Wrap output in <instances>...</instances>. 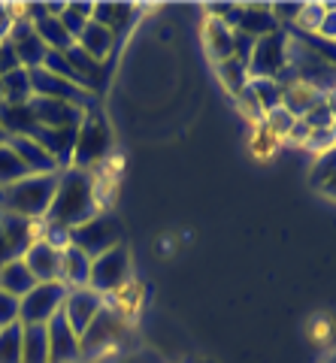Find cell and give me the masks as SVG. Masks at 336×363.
Masks as SVG:
<instances>
[{
  "label": "cell",
  "instance_id": "1",
  "mask_svg": "<svg viewBox=\"0 0 336 363\" xmlns=\"http://www.w3.org/2000/svg\"><path fill=\"white\" fill-rule=\"evenodd\" d=\"M100 209H103V203H100L97 176L88 173V169L67 167L58 173V188H55L49 215L43 221L73 230V227L85 224L88 218H94Z\"/></svg>",
  "mask_w": 336,
  "mask_h": 363
},
{
  "label": "cell",
  "instance_id": "2",
  "mask_svg": "<svg viewBox=\"0 0 336 363\" xmlns=\"http://www.w3.org/2000/svg\"><path fill=\"white\" fill-rule=\"evenodd\" d=\"M55 188H58V173L25 176L13 185L0 188V212L18 215V218L28 221H43L49 215Z\"/></svg>",
  "mask_w": 336,
  "mask_h": 363
},
{
  "label": "cell",
  "instance_id": "3",
  "mask_svg": "<svg viewBox=\"0 0 336 363\" xmlns=\"http://www.w3.org/2000/svg\"><path fill=\"white\" fill-rule=\"evenodd\" d=\"M109 149H112V128H109V121H106L103 112L94 106V109L85 112V118L79 124L70 167L88 169V173H91L97 164H103V157L109 155Z\"/></svg>",
  "mask_w": 336,
  "mask_h": 363
},
{
  "label": "cell",
  "instance_id": "4",
  "mask_svg": "<svg viewBox=\"0 0 336 363\" xmlns=\"http://www.w3.org/2000/svg\"><path fill=\"white\" fill-rule=\"evenodd\" d=\"M128 327H130L128 312H121L112 303H106L103 309L97 312L94 321L85 327V333L79 336L82 357H97V354H103V351L116 348L118 342H125Z\"/></svg>",
  "mask_w": 336,
  "mask_h": 363
},
{
  "label": "cell",
  "instance_id": "5",
  "mask_svg": "<svg viewBox=\"0 0 336 363\" xmlns=\"http://www.w3.org/2000/svg\"><path fill=\"white\" fill-rule=\"evenodd\" d=\"M125 242V230H121L118 218L106 209H100L94 218H88L85 224L73 227L70 230V245H76L82 255L88 257H100L103 252H109V248H116Z\"/></svg>",
  "mask_w": 336,
  "mask_h": 363
},
{
  "label": "cell",
  "instance_id": "6",
  "mask_svg": "<svg viewBox=\"0 0 336 363\" xmlns=\"http://www.w3.org/2000/svg\"><path fill=\"white\" fill-rule=\"evenodd\" d=\"M130 269H133V260H130V248L121 242L116 248H109L100 257L91 260V272H88V288L97 291L100 297H112L118 294L121 288L130 285Z\"/></svg>",
  "mask_w": 336,
  "mask_h": 363
},
{
  "label": "cell",
  "instance_id": "7",
  "mask_svg": "<svg viewBox=\"0 0 336 363\" xmlns=\"http://www.w3.org/2000/svg\"><path fill=\"white\" fill-rule=\"evenodd\" d=\"M67 288L61 281H37L28 297L18 300V324L21 327H46L64 309Z\"/></svg>",
  "mask_w": 336,
  "mask_h": 363
},
{
  "label": "cell",
  "instance_id": "8",
  "mask_svg": "<svg viewBox=\"0 0 336 363\" xmlns=\"http://www.w3.org/2000/svg\"><path fill=\"white\" fill-rule=\"evenodd\" d=\"M40 240V221H28L18 215L0 212V269L9 260L25 257V252Z\"/></svg>",
  "mask_w": 336,
  "mask_h": 363
},
{
  "label": "cell",
  "instance_id": "9",
  "mask_svg": "<svg viewBox=\"0 0 336 363\" xmlns=\"http://www.w3.org/2000/svg\"><path fill=\"white\" fill-rule=\"evenodd\" d=\"M30 88H33V97H49V100H64V104H73L79 109H94V97L91 91L79 88L76 82H67V79L61 76H52L49 70H43V67H37V70H30Z\"/></svg>",
  "mask_w": 336,
  "mask_h": 363
},
{
  "label": "cell",
  "instance_id": "10",
  "mask_svg": "<svg viewBox=\"0 0 336 363\" xmlns=\"http://www.w3.org/2000/svg\"><path fill=\"white\" fill-rule=\"evenodd\" d=\"M288 70V40L282 33H270L264 40H254L252 58H249V76L252 79H276Z\"/></svg>",
  "mask_w": 336,
  "mask_h": 363
},
{
  "label": "cell",
  "instance_id": "11",
  "mask_svg": "<svg viewBox=\"0 0 336 363\" xmlns=\"http://www.w3.org/2000/svg\"><path fill=\"white\" fill-rule=\"evenodd\" d=\"M46 339H49V363H79L82 360L79 333L70 327L64 312H58L46 324Z\"/></svg>",
  "mask_w": 336,
  "mask_h": 363
},
{
  "label": "cell",
  "instance_id": "12",
  "mask_svg": "<svg viewBox=\"0 0 336 363\" xmlns=\"http://www.w3.org/2000/svg\"><path fill=\"white\" fill-rule=\"evenodd\" d=\"M9 45H13L16 58L25 70H37V67H43V61H46V55H49L46 43L37 37V30H33V25L25 16H21V9H18L16 25H13V33H9Z\"/></svg>",
  "mask_w": 336,
  "mask_h": 363
},
{
  "label": "cell",
  "instance_id": "13",
  "mask_svg": "<svg viewBox=\"0 0 336 363\" xmlns=\"http://www.w3.org/2000/svg\"><path fill=\"white\" fill-rule=\"evenodd\" d=\"M224 21L237 30V33H245V37L252 40H264L270 37V33H279L282 28V21L273 16V9L267 6H245V9H230Z\"/></svg>",
  "mask_w": 336,
  "mask_h": 363
},
{
  "label": "cell",
  "instance_id": "14",
  "mask_svg": "<svg viewBox=\"0 0 336 363\" xmlns=\"http://www.w3.org/2000/svg\"><path fill=\"white\" fill-rule=\"evenodd\" d=\"M30 112L37 118V128H79L85 118V109L64 104V100H49V97H30Z\"/></svg>",
  "mask_w": 336,
  "mask_h": 363
},
{
  "label": "cell",
  "instance_id": "15",
  "mask_svg": "<svg viewBox=\"0 0 336 363\" xmlns=\"http://www.w3.org/2000/svg\"><path fill=\"white\" fill-rule=\"evenodd\" d=\"M106 306V297H100L97 291L91 288H73V291H67V300H64V318L70 321V327L76 333H85V327L94 321L97 312Z\"/></svg>",
  "mask_w": 336,
  "mask_h": 363
},
{
  "label": "cell",
  "instance_id": "16",
  "mask_svg": "<svg viewBox=\"0 0 336 363\" xmlns=\"http://www.w3.org/2000/svg\"><path fill=\"white\" fill-rule=\"evenodd\" d=\"M6 145L16 152V157L25 164L28 176H46V173H61V167L55 164V157L33 140V136H9Z\"/></svg>",
  "mask_w": 336,
  "mask_h": 363
},
{
  "label": "cell",
  "instance_id": "17",
  "mask_svg": "<svg viewBox=\"0 0 336 363\" xmlns=\"http://www.w3.org/2000/svg\"><path fill=\"white\" fill-rule=\"evenodd\" d=\"M61 252L46 240H37L28 252H25V264L30 269V276L37 281H61Z\"/></svg>",
  "mask_w": 336,
  "mask_h": 363
},
{
  "label": "cell",
  "instance_id": "18",
  "mask_svg": "<svg viewBox=\"0 0 336 363\" xmlns=\"http://www.w3.org/2000/svg\"><path fill=\"white\" fill-rule=\"evenodd\" d=\"M233 40H237V33H233V28H230L224 18L212 16V18L206 21V28H203V43H206L209 58L215 61V64L233 58Z\"/></svg>",
  "mask_w": 336,
  "mask_h": 363
},
{
  "label": "cell",
  "instance_id": "19",
  "mask_svg": "<svg viewBox=\"0 0 336 363\" xmlns=\"http://www.w3.org/2000/svg\"><path fill=\"white\" fill-rule=\"evenodd\" d=\"M76 45L85 52V55H91L94 61H100V64H106V58H109V52L116 49V33H112L109 28H103V25H97V21L91 18L85 25V30L76 37Z\"/></svg>",
  "mask_w": 336,
  "mask_h": 363
},
{
  "label": "cell",
  "instance_id": "20",
  "mask_svg": "<svg viewBox=\"0 0 336 363\" xmlns=\"http://www.w3.org/2000/svg\"><path fill=\"white\" fill-rule=\"evenodd\" d=\"M88 272H91V257L82 255L76 245H67L61 252V285L67 291L88 288Z\"/></svg>",
  "mask_w": 336,
  "mask_h": 363
},
{
  "label": "cell",
  "instance_id": "21",
  "mask_svg": "<svg viewBox=\"0 0 336 363\" xmlns=\"http://www.w3.org/2000/svg\"><path fill=\"white\" fill-rule=\"evenodd\" d=\"M33 97V88H30V70L25 67H16L0 76V104L6 106H25L30 104Z\"/></svg>",
  "mask_w": 336,
  "mask_h": 363
},
{
  "label": "cell",
  "instance_id": "22",
  "mask_svg": "<svg viewBox=\"0 0 336 363\" xmlns=\"http://www.w3.org/2000/svg\"><path fill=\"white\" fill-rule=\"evenodd\" d=\"M324 100V91H318V88H312V85H306V82H297L294 85H285V94H282V106L291 112L294 118H303L309 109H315L318 104Z\"/></svg>",
  "mask_w": 336,
  "mask_h": 363
},
{
  "label": "cell",
  "instance_id": "23",
  "mask_svg": "<svg viewBox=\"0 0 336 363\" xmlns=\"http://www.w3.org/2000/svg\"><path fill=\"white\" fill-rule=\"evenodd\" d=\"M33 285H37V279L30 276V269L25 264V257H16L9 260V264L0 269V291L13 294V297H28V294L33 291Z\"/></svg>",
  "mask_w": 336,
  "mask_h": 363
},
{
  "label": "cell",
  "instance_id": "24",
  "mask_svg": "<svg viewBox=\"0 0 336 363\" xmlns=\"http://www.w3.org/2000/svg\"><path fill=\"white\" fill-rule=\"evenodd\" d=\"M30 25H33V30H37V37L46 43L49 52H67L73 45V37L64 30L61 18L49 13V4H46V16H40L37 21H30Z\"/></svg>",
  "mask_w": 336,
  "mask_h": 363
},
{
  "label": "cell",
  "instance_id": "25",
  "mask_svg": "<svg viewBox=\"0 0 336 363\" xmlns=\"http://www.w3.org/2000/svg\"><path fill=\"white\" fill-rule=\"evenodd\" d=\"M21 363H49L46 327H21Z\"/></svg>",
  "mask_w": 336,
  "mask_h": 363
},
{
  "label": "cell",
  "instance_id": "26",
  "mask_svg": "<svg viewBox=\"0 0 336 363\" xmlns=\"http://www.w3.org/2000/svg\"><path fill=\"white\" fill-rule=\"evenodd\" d=\"M130 16H133V9L128 4H94V13H91V18L97 21V25L109 28L116 37H118V30L130 21Z\"/></svg>",
  "mask_w": 336,
  "mask_h": 363
},
{
  "label": "cell",
  "instance_id": "27",
  "mask_svg": "<svg viewBox=\"0 0 336 363\" xmlns=\"http://www.w3.org/2000/svg\"><path fill=\"white\" fill-rule=\"evenodd\" d=\"M218 67V79H221V85L230 91V94H242L245 88H249V82H252V76H249V67H245L242 61H237V58H230V61H221V64H215Z\"/></svg>",
  "mask_w": 336,
  "mask_h": 363
},
{
  "label": "cell",
  "instance_id": "28",
  "mask_svg": "<svg viewBox=\"0 0 336 363\" xmlns=\"http://www.w3.org/2000/svg\"><path fill=\"white\" fill-rule=\"evenodd\" d=\"M249 91H252V97L257 100V106H261L264 116H267L270 109L282 106L285 85H279L276 79H252V82H249Z\"/></svg>",
  "mask_w": 336,
  "mask_h": 363
},
{
  "label": "cell",
  "instance_id": "29",
  "mask_svg": "<svg viewBox=\"0 0 336 363\" xmlns=\"http://www.w3.org/2000/svg\"><path fill=\"white\" fill-rule=\"evenodd\" d=\"M91 13H94V4H64V9H61V25H64V30L73 37V43H76V37L85 30V25L91 21Z\"/></svg>",
  "mask_w": 336,
  "mask_h": 363
},
{
  "label": "cell",
  "instance_id": "30",
  "mask_svg": "<svg viewBox=\"0 0 336 363\" xmlns=\"http://www.w3.org/2000/svg\"><path fill=\"white\" fill-rule=\"evenodd\" d=\"M25 176H28V169L16 157V152L9 149V145H0V188L13 185V182L25 179Z\"/></svg>",
  "mask_w": 336,
  "mask_h": 363
},
{
  "label": "cell",
  "instance_id": "31",
  "mask_svg": "<svg viewBox=\"0 0 336 363\" xmlns=\"http://www.w3.org/2000/svg\"><path fill=\"white\" fill-rule=\"evenodd\" d=\"M0 363H21V324L0 330Z\"/></svg>",
  "mask_w": 336,
  "mask_h": 363
},
{
  "label": "cell",
  "instance_id": "32",
  "mask_svg": "<svg viewBox=\"0 0 336 363\" xmlns=\"http://www.w3.org/2000/svg\"><path fill=\"white\" fill-rule=\"evenodd\" d=\"M336 176V145H330L327 152L318 155L315 167H312V185H324V182H330Z\"/></svg>",
  "mask_w": 336,
  "mask_h": 363
},
{
  "label": "cell",
  "instance_id": "33",
  "mask_svg": "<svg viewBox=\"0 0 336 363\" xmlns=\"http://www.w3.org/2000/svg\"><path fill=\"white\" fill-rule=\"evenodd\" d=\"M267 124H264V128L267 130H270L273 136H288L291 133V128H294V116H291V112L285 109V106H276V109H270V112H267Z\"/></svg>",
  "mask_w": 336,
  "mask_h": 363
},
{
  "label": "cell",
  "instance_id": "34",
  "mask_svg": "<svg viewBox=\"0 0 336 363\" xmlns=\"http://www.w3.org/2000/svg\"><path fill=\"white\" fill-rule=\"evenodd\" d=\"M303 124L309 130H315V133H321V130H333L336 128V118L330 116V109H327V104H321L315 106V109H309L306 116H303Z\"/></svg>",
  "mask_w": 336,
  "mask_h": 363
},
{
  "label": "cell",
  "instance_id": "35",
  "mask_svg": "<svg viewBox=\"0 0 336 363\" xmlns=\"http://www.w3.org/2000/svg\"><path fill=\"white\" fill-rule=\"evenodd\" d=\"M324 13H327V6H318V4H306V6H300V13H297V28H303V30H312V33H318V25H321V18Z\"/></svg>",
  "mask_w": 336,
  "mask_h": 363
},
{
  "label": "cell",
  "instance_id": "36",
  "mask_svg": "<svg viewBox=\"0 0 336 363\" xmlns=\"http://www.w3.org/2000/svg\"><path fill=\"white\" fill-rule=\"evenodd\" d=\"M13 324H18V297L0 291V330L13 327Z\"/></svg>",
  "mask_w": 336,
  "mask_h": 363
},
{
  "label": "cell",
  "instance_id": "37",
  "mask_svg": "<svg viewBox=\"0 0 336 363\" xmlns=\"http://www.w3.org/2000/svg\"><path fill=\"white\" fill-rule=\"evenodd\" d=\"M16 18H18V9L0 4V43H6V40H9V33H13Z\"/></svg>",
  "mask_w": 336,
  "mask_h": 363
},
{
  "label": "cell",
  "instance_id": "38",
  "mask_svg": "<svg viewBox=\"0 0 336 363\" xmlns=\"http://www.w3.org/2000/svg\"><path fill=\"white\" fill-rule=\"evenodd\" d=\"M318 37L336 43V6H327V13H324L321 25H318Z\"/></svg>",
  "mask_w": 336,
  "mask_h": 363
},
{
  "label": "cell",
  "instance_id": "39",
  "mask_svg": "<svg viewBox=\"0 0 336 363\" xmlns=\"http://www.w3.org/2000/svg\"><path fill=\"white\" fill-rule=\"evenodd\" d=\"M309 133H312V130H309V128H306V124H303V118H297V121H294V128H291V133H288V136H291V140H294V143H300V145H306V140H309Z\"/></svg>",
  "mask_w": 336,
  "mask_h": 363
},
{
  "label": "cell",
  "instance_id": "40",
  "mask_svg": "<svg viewBox=\"0 0 336 363\" xmlns=\"http://www.w3.org/2000/svg\"><path fill=\"white\" fill-rule=\"evenodd\" d=\"M324 104H327V109H330V116L336 118V88L330 91V94H327V97H324Z\"/></svg>",
  "mask_w": 336,
  "mask_h": 363
},
{
  "label": "cell",
  "instance_id": "41",
  "mask_svg": "<svg viewBox=\"0 0 336 363\" xmlns=\"http://www.w3.org/2000/svg\"><path fill=\"white\" fill-rule=\"evenodd\" d=\"M321 191H324V194H330V197H336V176H333L330 182H324Z\"/></svg>",
  "mask_w": 336,
  "mask_h": 363
},
{
  "label": "cell",
  "instance_id": "42",
  "mask_svg": "<svg viewBox=\"0 0 336 363\" xmlns=\"http://www.w3.org/2000/svg\"><path fill=\"white\" fill-rule=\"evenodd\" d=\"M6 140H9V133L4 130V124H0V145H6Z\"/></svg>",
  "mask_w": 336,
  "mask_h": 363
},
{
  "label": "cell",
  "instance_id": "43",
  "mask_svg": "<svg viewBox=\"0 0 336 363\" xmlns=\"http://www.w3.org/2000/svg\"><path fill=\"white\" fill-rule=\"evenodd\" d=\"M324 363H336V351H333V354H330L327 360H324Z\"/></svg>",
  "mask_w": 336,
  "mask_h": 363
}]
</instances>
